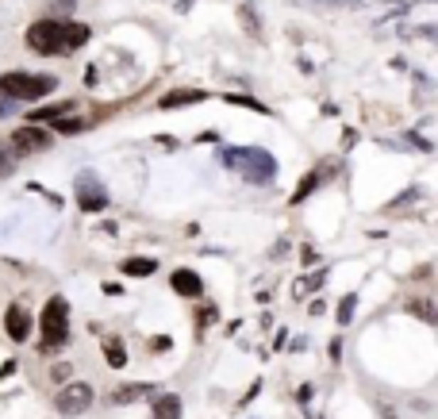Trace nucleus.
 Returning <instances> with one entry per match:
<instances>
[{
  "label": "nucleus",
  "mask_w": 438,
  "mask_h": 419,
  "mask_svg": "<svg viewBox=\"0 0 438 419\" xmlns=\"http://www.w3.org/2000/svg\"><path fill=\"white\" fill-rule=\"evenodd\" d=\"M89 27L78 20H35L27 27V46L39 54H70L89 43Z\"/></svg>",
  "instance_id": "1"
},
{
  "label": "nucleus",
  "mask_w": 438,
  "mask_h": 419,
  "mask_svg": "<svg viewBox=\"0 0 438 419\" xmlns=\"http://www.w3.org/2000/svg\"><path fill=\"white\" fill-rule=\"evenodd\" d=\"M219 166L235 169L242 181H250V185H269L273 177H277V161H273L269 150L262 147H219L215 154Z\"/></svg>",
  "instance_id": "2"
},
{
  "label": "nucleus",
  "mask_w": 438,
  "mask_h": 419,
  "mask_svg": "<svg viewBox=\"0 0 438 419\" xmlns=\"http://www.w3.org/2000/svg\"><path fill=\"white\" fill-rule=\"evenodd\" d=\"M54 89H58L54 73H23V70L0 73V97H8V100H43Z\"/></svg>",
  "instance_id": "3"
},
{
  "label": "nucleus",
  "mask_w": 438,
  "mask_h": 419,
  "mask_svg": "<svg viewBox=\"0 0 438 419\" xmlns=\"http://www.w3.org/2000/svg\"><path fill=\"white\" fill-rule=\"evenodd\" d=\"M39 331H43V350H58L70 342V304L65 297H50V304L43 308L39 316Z\"/></svg>",
  "instance_id": "4"
},
{
  "label": "nucleus",
  "mask_w": 438,
  "mask_h": 419,
  "mask_svg": "<svg viewBox=\"0 0 438 419\" xmlns=\"http://www.w3.org/2000/svg\"><path fill=\"white\" fill-rule=\"evenodd\" d=\"M89 404H92V388L85 385V381H70L65 388H58V396H54V408H58L62 415H81V412H89Z\"/></svg>",
  "instance_id": "5"
},
{
  "label": "nucleus",
  "mask_w": 438,
  "mask_h": 419,
  "mask_svg": "<svg viewBox=\"0 0 438 419\" xmlns=\"http://www.w3.org/2000/svg\"><path fill=\"white\" fill-rule=\"evenodd\" d=\"M78 204H81V212H92V216L108 208V193H104V185L92 174L78 177Z\"/></svg>",
  "instance_id": "6"
},
{
  "label": "nucleus",
  "mask_w": 438,
  "mask_h": 419,
  "mask_svg": "<svg viewBox=\"0 0 438 419\" xmlns=\"http://www.w3.org/2000/svg\"><path fill=\"white\" fill-rule=\"evenodd\" d=\"M50 147V131H43L39 123H27V127L12 131V150L16 154H35V150Z\"/></svg>",
  "instance_id": "7"
},
{
  "label": "nucleus",
  "mask_w": 438,
  "mask_h": 419,
  "mask_svg": "<svg viewBox=\"0 0 438 419\" xmlns=\"http://www.w3.org/2000/svg\"><path fill=\"white\" fill-rule=\"evenodd\" d=\"M4 327H8V339L12 342H27V335H31V312H27L23 304H8Z\"/></svg>",
  "instance_id": "8"
},
{
  "label": "nucleus",
  "mask_w": 438,
  "mask_h": 419,
  "mask_svg": "<svg viewBox=\"0 0 438 419\" xmlns=\"http://www.w3.org/2000/svg\"><path fill=\"white\" fill-rule=\"evenodd\" d=\"M169 281H173V292H181V297H200V289H204L193 270H177Z\"/></svg>",
  "instance_id": "9"
},
{
  "label": "nucleus",
  "mask_w": 438,
  "mask_h": 419,
  "mask_svg": "<svg viewBox=\"0 0 438 419\" xmlns=\"http://www.w3.org/2000/svg\"><path fill=\"white\" fill-rule=\"evenodd\" d=\"M208 92L204 89H173V92H166L161 97V108H181V104H196V100H204Z\"/></svg>",
  "instance_id": "10"
},
{
  "label": "nucleus",
  "mask_w": 438,
  "mask_h": 419,
  "mask_svg": "<svg viewBox=\"0 0 438 419\" xmlns=\"http://www.w3.org/2000/svg\"><path fill=\"white\" fill-rule=\"evenodd\" d=\"M154 419H181V396L161 393V396L154 400Z\"/></svg>",
  "instance_id": "11"
},
{
  "label": "nucleus",
  "mask_w": 438,
  "mask_h": 419,
  "mask_svg": "<svg viewBox=\"0 0 438 419\" xmlns=\"http://www.w3.org/2000/svg\"><path fill=\"white\" fill-rule=\"evenodd\" d=\"M239 20H242V31H246V35H254V39H258V35H262V20H258V8H254L250 0H246V4L239 8Z\"/></svg>",
  "instance_id": "12"
},
{
  "label": "nucleus",
  "mask_w": 438,
  "mask_h": 419,
  "mask_svg": "<svg viewBox=\"0 0 438 419\" xmlns=\"http://www.w3.org/2000/svg\"><path fill=\"white\" fill-rule=\"evenodd\" d=\"M154 270H158L154 258H127L123 262V273H127V277H150Z\"/></svg>",
  "instance_id": "13"
},
{
  "label": "nucleus",
  "mask_w": 438,
  "mask_h": 419,
  "mask_svg": "<svg viewBox=\"0 0 438 419\" xmlns=\"http://www.w3.org/2000/svg\"><path fill=\"white\" fill-rule=\"evenodd\" d=\"M104 354H108V366H112V369H123V366H127V354H123V342H119V339H108V342H104Z\"/></svg>",
  "instance_id": "14"
},
{
  "label": "nucleus",
  "mask_w": 438,
  "mask_h": 419,
  "mask_svg": "<svg viewBox=\"0 0 438 419\" xmlns=\"http://www.w3.org/2000/svg\"><path fill=\"white\" fill-rule=\"evenodd\" d=\"M142 393H154V385H123L116 388V404H135Z\"/></svg>",
  "instance_id": "15"
},
{
  "label": "nucleus",
  "mask_w": 438,
  "mask_h": 419,
  "mask_svg": "<svg viewBox=\"0 0 438 419\" xmlns=\"http://www.w3.org/2000/svg\"><path fill=\"white\" fill-rule=\"evenodd\" d=\"M319 185H323V174H319V169H311V174H308V177H304V185L297 189V196H292V204H300V200H304V196H308V193H311V189H319Z\"/></svg>",
  "instance_id": "16"
},
{
  "label": "nucleus",
  "mask_w": 438,
  "mask_h": 419,
  "mask_svg": "<svg viewBox=\"0 0 438 419\" xmlns=\"http://www.w3.org/2000/svg\"><path fill=\"white\" fill-rule=\"evenodd\" d=\"M354 304H358V297H354V292H350V297L338 304V323H342V327H346V323L354 319Z\"/></svg>",
  "instance_id": "17"
},
{
  "label": "nucleus",
  "mask_w": 438,
  "mask_h": 419,
  "mask_svg": "<svg viewBox=\"0 0 438 419\" xmlns=\"http://www.w3.org/2000/svg\"><path fill=\"white\" fill-rule=\"evenodd\" d=\"M407 308H412L415 316H423L427 323H434V308H431V300H407Z\"/></svg>",
  "instance_id": "18"
},
{
  "label": "nucleus",
  "mask_w": 438,
  "mask_h": 419,
  "mask_svg": "<svg viewBox=\"0 0 438 419\" xmlns=\"http://www.w3.org/2000/svg\"><path fill=\"white\" fill-rule=\"evenodd\" d=\"M323 277H327V273H311V277L297 281V297H304V292H308V289H319V285H323Z\"/></svg>",
  "instance_id": "19"
},
{
  "label": "nucleus",
  "mask_w": 438,
  "mask_h": 419,
  "mask_svg": "<svg viewBox=\"0 0 438 419\" xmlns=\"http://www.w3.org/2000/svg\"><path fill=\"white\" fill-rule=\"evenodd\" d=\"M89 120H54V131H85Z\"/></svg>",
  "instance_id": "20"
},
{
  "label": "nucleus",
  "mask_w": 438,
  "mask_h": 419,
  "mask_svg": "<svg viewBox=\"0 0 438 419\" xmlns=\"http://www.w3.org/2000/svg\"><path fill=\"white\" fill-rule=\"evenodd\" d=\"M16 169V154H8V147H0V177H8Z\"/></svg>",
  "instance_id": "21"
},
{
  "label": "nucleus",
  "mask_w": 438,
  "mask_h": 419,
  "mask_svg": "<svg viewBox=\"0 0 438 419\" xmlns=\"http://www.w3.org/2000/svg\"><path fill=\"white\" fill-rule=\"evenodd\" d=\"M46 4H50V12H65V16H70L73 8H78V0H46Z\"/></svg>",
  "instance_id": "22"
},
{
  "label": "nucleus",
  "mask_w": 438,
  "mask_h": 419,
  "mask_svg": "<svg viewBox=\"0 0 438 419\" xmlns=\"http://www.w3.org/2000/svg\"><path fill=\"white\" fill-rule=\"evenodd\" d=\"M319 4H331V8H358L361 0H319Z\"/></svg>",
  "instance_id": "23"
},
{
  "label": "nucleus",
  "mask_w": 438,
  "mask_h": 419,
  "mask_svg": "<svg viewBox=\"0 0 438 419\" xmlns=\"http://www.w3.org/2000/svg\"><path fill=\"white\" fill-rule=\"evenodd\" d=\"M193 8V0H177V12H188Z\"/></svg>",
  "instance_id": "24"
},
{
  "label": "nucleus",
  "mask_w": 438,
  "mask_h": 419,
  "mask_svg": "<svg viewBox=\"0 0 438 419\" xmlns=\"http://www.w3.org/2000/svg\"><path fill=\"white\" fill-rule=\"evenodd\" d=\"M8 108H12V100H8V104H0V120H4V116H8Z\"/></svg>",
  "instance_id": "25"
}]
</instances>
